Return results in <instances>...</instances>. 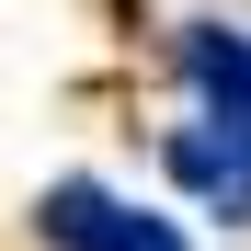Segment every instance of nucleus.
<instances>
[{
  "label": "nucleus",
  "instance_id": "f257e3e1",
  "mask_svg": "<svg viewBox=\"0 0 251 251\" xmlns=\"http://www.w3.org/2000/svg\"><path fill=\"white\" fill-rule=\"evenodd\" d=\"M34 217H46L57 251H183L172 217H149V205H126V194H103V183H46Z\"/></svg>",
  "mask_w": 251,
  "mask_h": 251
},
{
  "label": "nucleus",
  "instance_id": "f03ea898",
  "mask_svg": "<svg viewBox=\"0 0 251 251\" xmlns=\"http://www.w3.org/2000/svg\"><path fill=\"white\" fill-rule=\"evenodd\" d=\"M183 80H194V114L205 126H228V137L251 149V34H228V23H183Z\"/></svg>",
  "mask_w": 251,
  "mask_h": 251
},
{
  "label": "nucleus",
  "instance_id": "7ed1b4c3",
  "mask_svg": "<svg viewBox=\"0 0 251 251\" xmlns=\"http://www.w3.org/2000/svg\"><path fill=\"white\" fill-rule=\"evenodd\" d=\"M160 160H172V183L183 194H205V205H217V217H251V149L228 137V126H172V149H160Z\"/></svg>",
  "mask_w": 251,
  "mask_h": 251
}]
</instances>
